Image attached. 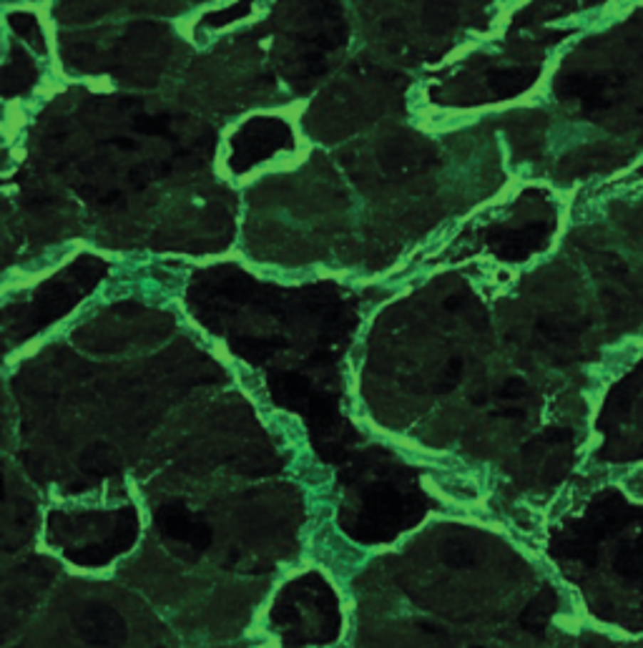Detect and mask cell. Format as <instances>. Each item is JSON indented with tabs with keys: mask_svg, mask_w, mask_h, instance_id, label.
Listing matches in <instances>:
<instances>
[{
	"mask_svg": "<svg viewBox=\"0 0 643 648\" xmlns=\"http://www.w3.org/2000/svg\"><path fill=\"white\" fill-rule=\"evenodd\" d=\"M249 11H251V0H241V3H234V6L226 8V11L209 13L207 23L209 26H226V23L236 21V18H244Z\"/></svg>",
	"mask_w": 643,
	"mask_h": 648,
	"instance_id": "3957f363",
	"label": "cell"
},
{
	"mask_svg": "<svg viewBox=\"0 0 643 648\" xmlns=\"http://www.w3.org/2000/svg\"><path fill=\"white\" fill-rule=\"evenodd\" d=\"M518 70H495V73H490V85H493L495 93H500V96H511V93H516V90H521L523 85H526V80L518 78Z\"/></svg>",
	"mask_w": 643,
	"mask_h": 648,
	"instance_id": "7a4b0ae2",
	"label": "cell"
},
{
	"mask_svg": "<svg viewBox=\"0 0 643 648\" xmlns=\"http://www.w3.org/2000/svg\"><path fill=\"white\" fill-rule=\"evenodd\" d=\"M282 141H289L287 123L274 121V118H261V133H254V126L249 121L234 138V159H231V166H234V171L249 169L256 161L269 159V154L277 151L282 146Z\"/></svg>",
	"mask_w": 643,
	"mask_h": 648,
	"instance_id": "6da1fadb",
	"label": "cell"
},
{
	"mask_svg": "<svg viewBox=\"0 0 643 648\" xmlns=\"http://www.w3.org/2000/svg\"><path fill=\"white\" fill-rule=\"evenodd\" d=\"M133 128L149 133V136H161V133H169V116H139Z\"/></svg>",
	"mask_w": 643,
	"mask_h": 648,
	"instance_id": "277c9868",
	"label": "cell"
}]
</instances>
